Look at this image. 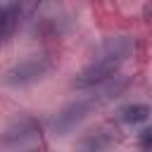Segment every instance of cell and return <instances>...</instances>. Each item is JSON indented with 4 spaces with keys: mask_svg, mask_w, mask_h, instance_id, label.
Instances as JSON below:
<instances>
[{
    "mask_svg": "<svg viewBox=\"0 0 152 152\" xmlns=\"http://www.w3.org/2000/svg\"><path fill=\"white\" fill-rule=\"evenodd\" d=\"M133 55V40L128 36H114L109 40H104V45L100 48L97 57L93 64H88L76 78H74V88L86 90V88H97L104 86L116 71L119 66Z\"/></svg>",
    "mask_w": 152,
    "mask_h": 152,
    "instance_id": "6da1fadb",
    "label": "cell"
},
{
    "mask_svg": "<svg viewBox=\"0 0 152 152\" xmlns=\"http://www.w3.org/2000/svg\"><path fill=\"white\" fill-rule=\"evenodd\" d=\"M97 88H100V86H97ZM119 90H124V83H121V86H104V88H100L95 95H88V97H81V100L69 102V104L55 116V121H52V133H55V135H64V133L74 131L81 121H86V119L90 116L93 109H97V107H102L104 102H109L112 97H116Z\"/></svg>",
    "mask_w": 152,
    "mask_h": 152,
    "instance_id": "7a4b0ae2",
    "label": "cell"
},
{
    "mask_svg": "<svg viewBox=\"0 0 152 152\" xmlns=\"http://www.w3.org/2000/svg\"><path fill=\"white\" fill-rule=\"evenodd\" d=\"M50 66H52V62L48 59V57H28V59H21V62H17L14 66H10L7 71H5V76H2V83L5 86H10V88H24V86H31V83H36V81H40L48 71H50Z\"/></svg>",
    "mask_w": 152,
    "mask_h": 152,
    "instance_id": "3957f363",
    "label": "cell"
},
{
    "mask_svg": "<svg viewBox=\"0 0 152 152\" xmlns=\"http://www.w3.org/2000/svg\"><path fill=\"white\" fill-rule=\"evenodd\" d=\"M150 114H152V109L142 102H133V104H126L119 109V119L124 124H142V121H147Z\"/></svg>",
    "mask_w": 152,
    "mask_h": 152,
    "instance_id": "277c9868",
    "label": "cell"
},
{
    "mask_svg": "<svg viewBox=\"0 0 152 152\" xmlns=\"http://www.w3.org/2000/svg\"><path fill=\"white\" fill-rule=\"evenodd\" d=\"M36 133H38V126H36L33 121H21V124L14 126L12 131H7L5 142H24L26 138H31V135H36Z\"/></svg>",
    "mask_w": 152,
    "mask_h": 152,
    "instance_id": "5b68a950",
    "label": "cell"
},
{
    "mask_svg": "<svg viewBox=\"0 0 152 152\" xmlns=\"http://www.w3.org/2000/svg\"><path fill=\"white\" fill-rule=\"evenodd\" d=\"M14 10L12 7H0V36L2 33H7L10 28H12V24H14Z\"/></svg>",
    "mask_w": 152,
    "mask_h": 152,
    "instance_id": "8992f818",
    "label": "cell"
},
{
    "mask_svg": "<svg viewBox=\"0 0 152 152\" xmlns=\"http://www.w3.org/2000/svg\"><path fill=\"white\" fill-rule=\"evenodd\" d=\"M138 145L142 150H152V128H145L138 133Z\"/></svg>",
    "mask_w": 152,
    "mask_h": 152,
    "instance_id": "52a82bcc",
    "label": "cell"
},
{
    "mask_svg": "<svg viewBox=\"0 0 152 152\" xmlns=\"http://www.w3.org/2000/svg\"><path fill=\"white\" fill-rule=\"evenodd\" d=\"M142 19H145V24L152 28V0L145 2V7H142Z\"/></svg>",
    "mask_w": 152,
    "mask_h": 152,
    "instance_id": "ba28073f",
    "label": "cell"
}]
</instances>
